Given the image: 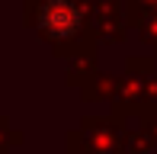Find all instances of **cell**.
<instances>
[{
  "mask_svg": "<svg viewBox=\"0 0 157 154\" xmlns=\"http://www.w3.org/2000/svg\"><path fill=\"white\" fill-rule=\"evenodd\" d=\"M39 26L52 39H67L80 26V13H77V6L71 0H48L39 13Z\"/></svg>",
  "mask_w": 157,
  "mask_h": 154,
  "instance_id": "cell-1",
  "label": "cell"
}]
</instances>
